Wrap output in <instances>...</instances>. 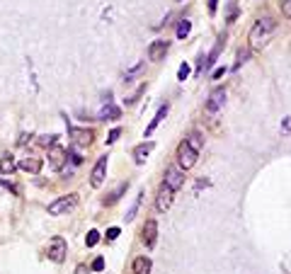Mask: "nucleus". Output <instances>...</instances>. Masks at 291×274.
Wrapping results in <instances>:
<instances>
[{
    "instance_id": "nucleus-14",
    "label": "nucleus",
    "mask_w": 291,
    "mask_h": 274,
    "mask_svg": "<svg viewBox=\"0 0 291 274\" xmlns=\"http://www.w3.org/2000/svg\"><path fill=\"white\" fill-rule=\"evenodd\" d=\"M42 158H34V155H29V158H22L20 160V167H22L24 173H32V175H39L42 173Z\"/></svg>"
},
{
    "instance_id": "nucleus-31",
    "label": "nucleus",
    "mask_w": 291,
    "mask_h": 274,
    "mask_svg": "<svg viewBox=\"0 0 291 274\" xmlns=\"http://www.w3.org/2000/svg\"><path fill=\"white\" fill-rule=\"evenodd\" d=\"M119 133H122V129H112V131H110V136H107V143H114L117 139H119Z\"/></svg>"
},
{
    "instance_id": "nucleus-28",
    "label": "nucleus",
    "mask_w": 291,
    "mask_h": 274,
    "mask_svg": "<svg viewBox=\"0 0 291 274\" xmlns=\"http://www.w3.org/2000/svg\"><path fill=\"white\" fill-rule=\"evenodd\" d=\"M56 133H51V136H39V143H42V146H46V148H51V146H54V143H56Z\"/></svg>"
},
{
    "instance_id": "nucleus-18",
    "label": "nucleus",
    "mask_w": 291,
    "mask_h": 274,
    "mask_svg": "<svg viewBox=\"0 0 291 274\" xmlns=\"http://www.w3.org/2000/svg\"><path fill=\"white\" fill-rule=\"evenodd\" d=\"M119 117H122V110H119V107H114L112 102H107V107L97 114V119H102V121H107V119L114 121V119H119Z\"/></svg>"
},
{
    "instance_id": "nucleus-22",
    "label": "nucleus",
    "mask_w": 291,
    "mask_h": 274,
    "mask_svg": "<svg viewBox=\"0 0 291 274\" xmlns=\"http://www.w3.org/2000/svg\"><path fill=\"white\" fill-rule=\"evenodd\" d=\"M126 187H129V182H124V185H119V187H117V189H114V192H112V194H110V197H104V199H102V201H104L107 207H112L114 201H119V197H122L124 192H126Z\"/></svg>"
},
{
    "instance_id": "nucleus-32",
    "label": "nucleus",
    "mask_w": 291,
    "mask_h": 274,
    "mask_svg": "<svg viewBox=\"0 0 291 274\" xmlns=\"http://www.w3.org/2000/svg\"><path fill=\"white\" fill-rule=\"evenodd\" d=\"M117 238H119V228L114 226V228L107 230V241H117Z\"/></svg>"
},
{
    "instance_id": "nucleus-27",
    "label": "nucleus",
    "mask_w": 291,
    "mask_h": 274,
    "mask_svg": "<svg viewBox=\"0 0 291 274\" xmlns=\"http://www.w3.org/2000/svg\"><path fill=\"white\" fill-rule=\"evenodd\" d=\"M279 8H281V15L291 20V0H279Z\"/></svg>"
},
{
    "instance_id": "nucleus-26",
    "label": "nucleus",
    "mask_w": 291,
    "mask_h": 274,
    "mask_svg": "<svg viewBox=\"0 0 291 274\" xmlns=\"http://www.w3.org/2000/svg\"><path fill=\"white\" fill-rule=\"evenodd\" d=\"M187 78H190V63H182V66L177 68V80H182V83H185Z\"/></svg>"
},
{
    "instance_id": "nucleus-16",
    "label": "nucleus",
    "mask_w": 291,
    "mask_h": 274,
    "mask_svg": "<svg viewBox=\"0 0 291 274\" xmlns=\"http://www.w3.org/2000/svg\"><path fill=\"white\" fill-rule=\"evenodd\" d=\"M224 44H226V37H221L219 42H216V46H213L211 51H209V56L204 58V68H211L216 61H219V54H221V49H224Z\"/></svg>"
},
{
    "instance_id": "nucleus-21",
    "label": "nucleus",
    "mask_w": 291,
    "mask_h": 274,
    "mask_svg": "<svg viewBox=\"0 0 291 274\" xmlns=\"http://www.w3.org/2000/svg\"><path fill=\"white\" fill-rule=\"evenodd\" d=\"M141 201H143V189H141V192L136 194L134 204L129 207V211H126V216H124V219H126V221H134V219H136V214H138V207H141Z\"/></svg>"
},
{
    "instance_id": "nucleus-30",
    "label": "nucleus",
    "mask_w": 291,
    "mask_h": 274,
    "mask_svg": "<svg viewBox=\"0 0 291 274\" xmlns=\"http://www.w3.org/2000/svg\"><path fill=\"white\" fill-rule=\"evenodd\" d=\"M90 269H92V272H102V269H104V257H97L95 262L90 264Z\"/></svg>"
},
{
    "instance_id": "nucleus-23",
    "label": "nucleus",
    "mask_w": 291,
    "mask_h": 274,
    "mask_svg": "<svg viewBox=\"0 0 291 274\" xmlns=\"http://www.w3.org/2000/svg\"><path fill=\"white\" fill-rule=\"evenodd\" d=\"M190 32H192V22H190V20H179V24H177V39H185Z\"/></svg>"
},
{
    "instance_id": "nucleus-10",
    "label": "nucleus",
    "mask_w": 291,
    "mask_h": 274,
    "mask_svg": "<svg viewBox=\"0 0 291 274\" xmlns=\"http://www.w3.org/2000/svg\"><path fill=\"white\" fill-rule=\"evenodd\" d=\"M141 241H143L146 248H153V245H156V241H158V223L153 219L143 223V228H141Z\"/></svg>"
},
{
    "instance_id": "nucleus-11",
    "label": "nucleus",
    "mask_w": 291,
    "mask_h": 274,
    "mask_svg": "<svg viewBox=\"0 0 291 274\" xmlns=\"http://www.w3.org/2000/svg\"><path fill=\"white\" fill-rule=\"evenodd\" d=\"M66 160H68L66 148H61V146H51V148H49V165H51L54 170H61Z\"/></svg>"
},
{
    "instance_id": "nucleus-35",
    "label": "nucleus",
    "mask_w": 291,
    "mask_h": 274,
    "mask_svg": "<svg viewBox=\"0 0 291 274\" xmlns=\"http://www.w3.org/2000/svg\"><path fill=\"white\" fill-rule=\"evenodd\" d=\"M216 8H219V0H209V12H216Z\"/></svg>"
},
{
    "instance_id": "nucleus-36",
    "label": "nucleus",
    "mask_w": 291,
    "mask_h": 274,
    "mask_svg": "<svg viewBox=\"0 0 291 274\" xmlns=\"http://www.w3.org/2000/svg\"><path fill=\"white\" fill-rule=\"evenodd\" d=\"M226 73V68H216V71H213V78H221Z\"/></svg>"
},
{
    "instance_id": "nucleus-12",
    "label": "nucleus",
    "mask_w": 291,
    "mask_h": 274,
    "mask_svg": "<svg viewBox=\"0 0 291 274\" xmlns=\"http://www.w3.org/2000/svg\"><path fill=\"white\" fill-rule=\"evenodd\" d=\"M168 49H170V44L165 39H156L153 44L148 46V58H151V61H163L165 54H168Z\"/></svg>"
},
{
    "instance_id": "nucleus-1",
    "label": "nucleus",
    "mask_w": 291,
    "mask_h": 274,
    "mask_svg": "<svg viewBox=\"0 0 291 274\" xmlns=\"http://www.w3.org/2000/svg\"><path fill=\"white\" fill-rule=\"evenodd\" d=\"M274 29H277V22L272 17H260L258 22L252 24V29H250V46L252 49H262L269 42V37L274 34Z\"/></svg>"
},
{
    "instance_id": "nucleus-15",
    "label": "nucleus",
    "mask_w": 291,
    "mask_h": 274,
    "mask_svg": "<svg viewBox=\"0 0 291 274\" xmlns=\"http://www.w3.org/2000/svg\"><path fill=\"white\" fill-rule=\"evenodd\" d=\"M153 148H156V143H153V141L138 143V146L134 148V160H136L138 165H143V163H146V158H148V153H151Z\"/></svg>"
},
{
    "instance_id": "nucleus-9",
    "label": "nucleus",
    "mask_w": 291,
    "mask_h": 274,
    "mask_svg": "<svg viewBox=\"0 0 291 274\" xmlns=\"http://www.w3.org/2000/svg\"><path fill=\"white\" fill-rule=\"evenodd\" d=\"M226 105V88H213L206 99V112H219Z\"/></svg>"
},
{
    "instance_id": "nucleus-4",
    "label": "nucleus",
    "mask_w": 291,
    "mask_h": 274,
    "mask_svg": "<svg viewBox=\"0 0 291 274\" xmlns=\"http://www.w3.org/2000/svg\"><path fill=\"white\" fill-rule=\"evenodd\" d=\"M197 158H199V153H197V151H192L190 146H187V141H182L177 146V165H179V170H190V167H194V165H197Z\"/></svg>"
},
{
    "instance_id": "nucleus-25",
    "label": "nucleus",
    "mask_w": 291,
    "mask_h": 274,
    "mask_svg": "<svg viewBox=\"0 0 291 274\" xmlns=\"http://www.w3.org/2000/svg\"><path fill=\"white\" fill-rule=\"evenodd\" d=\"M247 58H250V49H240V51H238V61H235L233 68H240L247 61Z\"/></svg>"
},
{
    "instance_id": "nucleus-29",
    "label": "nucleus",
    "mask_w": 291,
    "mask_h": 274,
    "mask_svg": "<svg viewBox=\"0 0 291 274\" xmlns=\"http://www.w3.org/2000/svg\"><path fill=\"white\" fill-rule=\"evenodd\" d=\"M235 17H238V5H235V3H228V15H226V20L233 22Z\"/></svg>"
},
{
    "instance_id": "nucleus-8",
    "label": "nucleus",
    "mask_w": 291,
    "mask_h": 274,
    "mask_svg": "<svg viewBox=\"0 0 291 274\" xmlns=\"http://www.w3.org/2000/svg\"><path fill=\"white\" fill-rule=\"evenodd\" d=\"M163 185H168L172 192H177L179 187L185 185V170H179V167H168V170H165Z\"/></svg>"
},
{
    "instance_id": "nucleus-13",
    "label": "nucleus",
    "mask_w": 291,
    "mask_h": 274,
    "mask_svg": "<svg viewBox=\"0 0 291 274\" xmlns=\"http://www.w3.org/2000/svg\"><path fill=\"white\" fill-rule=\"evenodd\" d=\"M168 112H170V105H163V107L156 112V117H153V119H151V124L146 126V139H148V136H153V131L160 126V121L168 117Z\"/></svg>"
},
{
    "instance_id": "nucleus-24",
    "label": "nucleus",
    "mask_w": 291,
    "mask_h": 274,
    "mask_svg": "<svg viewBox=\"0 0 291 274\" xmlns=\"http://www.w3.org/2000/svg\"><path fill=\"white\" fill-rule=\"evenodd\" d=\"M97 243H100V233H97V230H90L88 235H85V245H88V248H95Z\"/></svg>"
},
{
    "instance_id": "nucleus-20",
    "label": "nucleus",
    "mask_w": 291,
    "mask_h": 274,
    "mask_svg": "<svg viewBox=\"0 0 291 274\" xmlns=\"http://www.w3.org/2000/svg\"><path fill=\"white\" fill-rule=\"evenodd\" d=\"M185 141H187V146H190L192 151H197V153H199V151L204 148V136H202L199 131H192L190 136L185 139Z\"/></svg>"
},
{
    "instance_id": "nucleus-3",
    "label": "nucleus",
    "mask_w": 291,
    "mask_h": 274,
    "mask_svg": "<svg viewBox=\"0 0 291 274\" xmlns=\"http://www.w3.org/2000/svg\"><path fill=\"white\" fill-rule=\"evenodd\" d=\"M46 255H49V260H51V262H56V264L63 262V260H66V255H68V243H66V238H63V235H54V238L49 241Z\"/></svg>"
},
{
    "instance_id": "nucleus-17",
    "label": "nucleus",
    "mask_w": 291,
    "mask_h": 274,
    "mask_svg": "<svg viewBox=\"0 0 291 274\" xmlns=\"http://www.w3.org/2000/svg\"><path fill=\"white\" fill-rule=\"evenodd\" d=\"M151 269H153L151 257L141 255V257H136V260H134V274H151Z\"/></svg>"
},
{
    "instance_id": "nucleus-19",
    "label": "nucleus",
    "mask_w": 291,
    "mask_h": 274,
    "mask_svg": "<svg viewBox=\"0 0 291 274\" xmlns=\"http://www.w3.org/2000/svg\"><path fill=\"white\" fill-rule=\"evenodd\" d=\"M15 167H17V163H15V158H12L10 153L0 155V173H3V175H12Z\"/></svg>"
},
{
    "instance_id": "nucleus-5",
    "label": "nucleus",
    "mask_w": 291,
    "mask_h": 274,
    "mask_svg": "<svg viewBox=\"0 0 291 274\" xmlns=\"http://www.w3.org/2000/svg\"><path fill=\"white\" fill-rule=\"evenodd\" d=\"M68 136L73 139V143L78 146V148H88L92 139H95V131L92 129H76V126H70L68 129Z\"/></svg>"
},
{
    "instance_id": "nucleus-33",
    "label": "nucleus",
    "mask_w": 291,
    "mask_h": 274,
    "mask_svg": "<svg viewBox=\"0 0 291 274\" xmlns=\"http://www.w3.org/2000/svg\"><path fill=\"white\" fill-rule=\"evenodd\" d=\"M76 274H90V267L88 264H78V267H76Z\"/></svg>"
},
{
    "instance_id": "nucleus-2",
    "label": "nucleus",
    "mask_w": 291,
    "mask_h": 274,
    "mask_svg": "<svg viewBox=\"0 0 291 274\" xmlns=\"http://www.w3.org/2000/svg\"><path fill=\"white\" fill-rule=\"evenodd\" d=\"M76 207H78V194L73 192V194H66V197L54 199V201L49 204V214H51V216H63V214H68V211H73Z\"/></svg>"
},
{
    "instance_id": "nucleus-7",
    "label": "nucleus",
    "mask_w": 291,
    "mask_h": 274,
    "mask_svg": "<svg viewBox=\"0 0 291 274\" xmlns=\"http://www.w3.org/2000/svg\"><path fill=\"white\" fill-rule=\"evenodd\" d=\"M104 177H107V155H102L100 160L95 163L92 173H90V185H92V187H102V185H104Z\"/></svg>"
},
{
    "instance_id": "nucleus-6",
    "label": "nucleus",
    "mask_w": 291,
    "mask_h": 274,
    "mask_svg": "<svg viewBox=\"0 0 291 274\" xmlns=\"http://www.w3.org/2000/svg\"><path fill=\"white\" fill-rule=\"evenodd\" d=\"M172 199H175V192L168 185H160V189H158V194H156V209L160 214H165L172 207Z\"/></svg>"
},
{
    "instance_id": "nucleus-34",
    "label": "nucleus",
    "mask_w": 291,
    "mask_h": 274,
    "mask_svg": "<svg viewBox=\"0 0 291 274\" xmlns=\"http://www.w3.org/2000/svg\"><path fill=\"white\" fill-rule=\"evenodd\" d=\"M68 158H70V160H73V163H76V165H80V163H83V158H80V153H68Z\"/></svg>"
}]
</instances>
